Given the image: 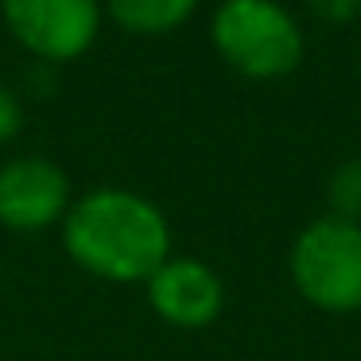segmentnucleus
Returning <instances> with one entry per match:
<instances>
[{
	"label": "nucleus",
	"mask_w": 361,
	"mask_h": 361,
	"mask_svg": "<svg viewBox=\"0 0 361 361\" xmlns=\"http://www.w3.org/2000/svg\"><path fill=\"white\" fill-rule=\"evenodd\" d=\"M63 249L97 280L144 283L171 257V226L152 198L128 187H94L66 210Z\"/></svg>",
	"instance_id": "nucleus-1"
},
{
	"label": "nucleus",
	"mask_w": 361,
	"mask_h": 361,
	"mask_svg": "<svg viewBox=\"0 0 361 361\" xmlns=\"http://www.w3.org/2000/svg\"><path fill=\"white\" fill-rule=\"evenodd\" d=\"M210 43L249 82H280L303 63V27L280 0H221L210 16Z\"/></svg>",
	"instance_id": "nucleus-2"
},
{
	"label": "nucleus",
	"mask_w": 361,
	"mask_h": 361,
	"mask_svg": "<svg viewBox=\"0 0 361 361\" xmlns=\"http://www.w3.org/2000/svg\"><path fill=\"white\" fill-rule=\"evenodd\" d=\"M288 272L311 307L330 314L361 311V221L322 214L291 241Z\"/></svg>",
	"instance_id": "nucleus-3"
},
{
	"label": "nucleus",
	"mask_w": 361,
	"mask_h": 361,
	"mask_svg": "<svg viewBox=\"0 0 361 361\" xmlns=\"http://www.w3.org/2000/svg\"><path fill=\"white\" fill-rule=\"evenodd\" d=\"M0 20L43 63H74L102 35V0H0Z\"/></svg>",
	"instance_id": "nucleus-4"
},
{
	"label": "nucleus",
	"mask_w": 361,
	"mask_h": 361,
	"mask_svg": "<svg viewBox=\"0 0 361 361\" xmlns=\"http://www.w3.org/2000/svg\"><path fill=\"white\" fill-rule=\"evenodd\" d=\"M71 202V179L55 159L12 156L0 167V226L8 233H43L63 226Z\"/></svg>",
	"instance_id": "nucleus-5"
},
{
	"label": "nucleus",
	"mask_w": 361,
	"mask_h": 361,
	"mask_svg": "<svg viewBox=\"0 0 361 361\" xmlns=\"http://www.w3.org/2000/svg\"><path fill=\"white\" fill-rule=\"evenodd\" d=\"M148 307L175 330H202L226 307V283L206 260L198 257H167L144 280Z\"/></svg>",
	"instance_id": "nucleus-6"
},
{
	"label": "nucleus",
	"mask_w": 361,
	"mask_h": 361,
	"mask_svg": "<svg viewBox=\"0 0 361 361\" xmlns=\"http://www.w3.org/2000/svg\"><path fill=\"white\" fill-rule=\"evenodd\" d=\"M105 16L133 35H167L198 12V0H102Z\"/></svg>",
	"instance_id": "nucleus-7"
},
{
	"label": "nucleus",
	"mask_w": 361,
	"mask_h": 361,
	"mask_svg": "<svg viewBox=\"0 0 361 361\" xmlns=\"http://www.w3.org/2000/svg\"><path fill=\"white\" fill-rule=\"evenodd\" d=\"M326 202H330V214L361 221V159H345V164H338L330 171Z\"/></svg>",
	"instance_id": "nucleus-8"
},
{
	"label": "nucleus",
	"mask_w": 361,
	"mask_h": 361,
	"mask_svg": "<svg viewBox=\"0 0 361 361\" xmlns=\"http://www.w3.org/2000/svg\"><path fill=\"white\" fill-rule=\"evenodd\" d=\"M24 128V102L16 97V90L0 82V144H8Z\"/></svg>",
	"instance_id": "nucleus-9"
},
{
	"label": "nucleus",
	"mask_w": 361,
	"mask_h": 361,
	"mask_svg": "<svg viewBox=\"0 0 361 361\" xmlns=\"http://www.w3.org/2000/svg\"><path fill=\"white\" fill-rule=\"evenodd\" d=\"M311 12L319 20H330V24H345L361 12V0H311Z\"/></svg>",
	"instance_id": "nucleus-10"
}]
</instances>
